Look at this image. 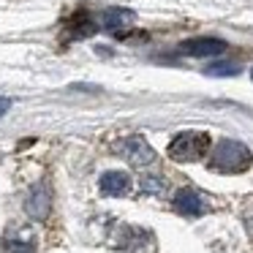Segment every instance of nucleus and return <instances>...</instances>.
<instances>
[{
	"mask_svg": "<svg viewBox=\"0 0 253 253\" xmlns=\"http://www.w3.org/2000/svg\"><path fill=\"white\" fill-rule=\"evenodd\" d=\"M251 164H253V153L234 139H220L212 147V155H210V169L223 171V174H240V171L251 169Z\"/></svg>",
	"mask_w": 253,
	"mask_h": 253,
	"instance_id": "1",
	"label": "nucleus"
},
{
	"mask_svg": "<svg viewBox=\"0 0 253 253\" xmlns=\"http://www.w3.org/2000/svg\"><path fill=\"white\" fill-rule=\"evenodd\" d=\"M207 153H210V136L202 131H182L169 144V158L180 161V164L202 161Z\"/></svg>",
	"mask_w": 253,
	"mask_h": 253,
	"instance_id": "2",
	"label": "nucleus"
},
{
	"mask_svg": "<svg viewBox=\"0 0 253 253\" xmlns=\"http://www.w3.org/2000/svg\"><path fill=\"white\" fill-rule=\"evenodd\" d=\"M115 153L126 158L131 166H153L155 164V150L144 142L142 136H126L115 144Z\"/></svg>",
	"mask_w": 253,
	"mask_h": 253,
	"instance_id": "3",
	"label": "nucleus"
},
{
	"mask_svg": "<svg viewBox=\"0 0 253 253\" xmlns=\"http://www.w3.org/2000/svg\"><path fill=\"white\" fill-rule=\"evenodd\" d=\"M180 52L188 57H215V55H223L226 52V41L220 39H191V41H182L180 44Z\"/></svg>",
	"mask_w": 253,
	"mask_h": 253,
	"instance_id": "4",
	"label": "nucleus"
},
{
	"mask_svg": "<svg viewBox=\"0 0 253 253\" xmlns=\"http://www.w3.org/2000/svg\"><path fill=\"white\" fill-rule=\"evenodd\" d=\"M52 207V196H49V188L46 185H33L30 193L25 196V212L30 215L33 220H44L49 215Z\"/></svg>",
	"mask_w": 253,
	"mask_h": 253,
	"instance_id": "5",
	"label": "nucleus"
},
{
	"mask_svg": "<svg viewBox=\"0 0 253 253\" xmlns=\"http://www.w3.org/2000/svg\"><path fill=\"white\" fill-rule=\"evenodd\" d=\"M133 22H136V14L128 11V8H109V11H104V17H101V25L115 36H126Z\"/></svg>",
	"mask_w": 253,
	"mask_h": 253,
	"instance_id": "6",
	"label": "nucleus"
},
{
	"mask_svg": "<svg viewBox=\"0 0 253 253\" xmlns=\"http://www.w3.org/2000/svg\"><path fill=\"white\" fill-rule=\"evenodd\" d=\"M174 210L182 215H202L207 210V204H204V199L193 188H180L174 193Z\"/></svg>",
	"mask_w": 253,
	"mask_h": 253,
	"instance_id": "7",
	"label": "nucleus"
},
{
	"mask_svg": "<svg viewBox=\"0 0 253 253\" xmlns=\"http://www.w3.org/2000/svg\"><path fill=\"white\" fill-rule=\"evenodd\" d=\"M98 188L104 196H126L131 191V177L126 171H106V174H101Z\"/></svg>",
	"mask_w": 253,
	"mask_h": 253,
	"instance_id": "8",
	"label": "nucleus"
},
{
	"mask_svg": "<svg viewBox=\"0 0 253 253\" xmlns=\"http://www.w3.org/2000/svg\"><path fill=\"white\" fill-rule=\"evenodd\" d=\"M3 248H6V253H36V234L30 229L8 231Z\"/></svg>",
	"mask_w": 253,
	"mask_h": 253,
	"instance_id": "9",
	"label": "nucleus"
},
{
	"mask_svg": "<svg viewBox=\"0 0 253 253\" xmlns=\"http://www.w3.org/2000/svg\"><path fill=\"white\" fill-rule=\"evenodd\" d=\"M68 28H71L68 33H71L74 39H79V36H90V33H93V30H95V22L87 17V14H82V11H79L77 17H74L71 22H68Z\"/></svg>",
	"mask_w": 253,
	"mask_h": 253,
	"instance_id": "10",
	"label": "nucleus"
},
{
	"mask_svg": "<svg viewBox=\"0 0 253 253\" xmlns=\"http://www.w3.org/2000/svg\"><path fill=\"white\" fill-rule=\"evenodd\" d=\"M204 71H207L210 77H234V74H240V66H237V63H212V66H207Z\"/></svg>",
	"mask_w": 253,
	"mask_h": 253,
	"instance_id": "11",
	"label": "nucleus"
},
{
	"mask_svg": "<svg viewBox=\"0 0 253 253\" xmlns=\"http://www.w3.org/2000/svg\"><path fill=\"white\" fill-rule=\"evenodd\" d=\"M142 188H144V193H164V180H158V177H144Z\"/></svg>",
	"mask_w": 253,
	"mask_h": 253,
	"instance_id": "12",
	"label": "nucleus"
},
{
	"mask_svg": "<svg viewBox=\"0 0 253 253\" xmlns=\"http://www.w3.org/2000/svg\"><path fill=\"white\" fill-rule=\"evenodd\" d=\"M8 109V104H0V115H3V112H6Z\"/></svg>",
	"mask_w": 253,
	"mask_h": 253,
	"instance_id": "13",
	"label": "nucleus"
},
{
	"mask_svg": "<svg viewBox=\"0 0 253 253\" xmlns=\"http://www.w3.org/2000/svg\"><path fill=\"white\" fill-rule=\"evenodd\" d=\"M251 77H253V71H251Z\"/></svg>",
	"mask_w": 253,
	"mask_h": 253,
	"instance_id": "14",
	"label": "nucleus"
}]
</instances>
